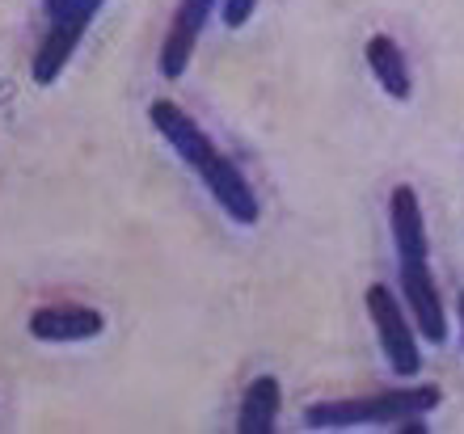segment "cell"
Instances as JSON below:
<instances>
[{
    "label": "cell",
    "instance_id": "6da1fadb",
    "mask_svg": "<svg viewBox=\"0 0 464 434\" xmlns=\"http://www.w3.org/2000/svg\"><path fill=\"white\" fill-rule=\"evenodd\" d=\"M148 119H152V127L160 131V140L203 178V186L211 190V198L220 203V211L232 224H257L262 207H257V194L249 190L245 173L224 157L220 148L211 144L208 135H203V127H198L178 101H169V97L152 101V106H148Z\"/></svg>",
    "mask_w": 464,
    "mask_h": 434
},
{
    "label": "cell",
    "instance_id": "7a4b0ae2",
    "mask_svg": "<svg viewBox=\"0 0 464 434\" xmlns=\"http://www.w3.org/2000/svg\"><path fill=\"white\" fill-rule=\"evenodd\" d=\"M389 224H392V245H397V275H401L405 308L414 316L418 333L435 346L448 342V316H443V300L430 275V241H427V219H422V203H418L414 186H397L389 194Z\"/></svg>",
    "mask_w": 464,
    "mask_h": 434
},
{
    "label": "cell",
    "instance_id": "3957f363",
    "mask_svg": "<svg viewBox=\"0 0 464 434\" xmlns=\"http://www.w3.org/2000/svg\"><path fill=\"white\" fill-rule=\"evenodd\" d=\"M443 400L440 384H418V388H389V392H367V397L346 400H317L304 413L313 430H351V426H397L405 418H427Z\"/></svg>",
    "mask_w": 464,
    "mask_h": 434
},
{
    "label": "cell",
    "instance_id": "277c9868",
    "mask_svg": "<svg viewBox=\"0 0 464 434\" xmlns=\"http://www.w3.org/2000/svg\"><path fill=\"white\" fill-rule=\"evenodd\" d=\"M367 316L380 333V346H384V359L397 375H418L422 371V354H418V338L410 321H405V308L397 300V291L384 287V283H372L367 287Z\"/></svg>",
    "mask_w": 464,
    "mask_h": 434
},
{
    "label": "cell",
    "instance_id": "5b68a950",
    "mask_svg": "<svg viewBox=\"0 0 464 434\" xmlns=\"http://www.w3.org/2000/svg\"><path fill=\"white\" fill-rule=\"evenodd\" d=\"M89 22H93V13H89V9L51 17V30L43 34V43H38V51H34V60H30V76H34V85H55V81H60V72L68 68V60L76 55L81 38H85Z\"/></svg>",
    "mask_w": 464,
    "mask_h": 434
},
{
    "label": "cell",
    "instance_id": "8992f818",
    "mask_svg": "<svg viewBox=\"0 0 464 434\" xmlns=\"http://www.w3.org/2000/svg\"><path fill=\"white\" fill-rule=\"evenodd\" d=\"M211 9H216V0H182L178 5L169 30H165V43H160V76L165 81H178L190 68V55H195V43L208 25Z\"/></svg>",
    "mask_w": 464,
    "mask_h": 434
},
{
    "label": "cell",
    "instance_id": "52a82bcc",
    "mask_svg": "<svg viewBox=\"0 0 464 434\" xmlns=\"http://www.w3.org/2000/svg\"><path fill=\"white\" fill-rule=\"evenodd\" d=\"M102 329H106V316L85 304H47L30 313V333L38 342H89L102 338Z\"/></svg>",
    "mask_w": 464,
    "mask_h": 434
},
{
    "label": "cell",
    "instance_id": "ba28073f",
    "mask_svg": "<svg viewBox=\"0 0 464 434\" xmlns=\"http://www.w3.org/2000/svg\"><path fill=\"white\" fill-rule=\"evenodd\" d=\"M367 68L372 76L380 81V89L392 97V101H405L410 97V60H405V51L397 47V38L389 34H372L367 38Z\"/></svg>",
    "mask_w": 464,
    "mask_h": 434
},
{
    "label": "cell",
    "instance_id": "9c48e42d",
    "mask_svg": "<svg viewBox=\"0 0 464 434\" xmlns=\"http://www.w3.org/2000/svg\"><path fill=\"white\" fill-rule=\"evenodd\" d=\"M279 405H283V388L275 375H257L254 384L245 388L241 413H237V430L241 434H270L279 422Z\"/></svg>",
    "mask_w": 464,
    "mask_h": 434
},
{
    "label": "cell",
    "instance_id": "30bf717a",
    "mask_svg": "<svg viewBox=\"0 0 464 434\" xmlns=\"http://www.w3.org/2000/svg\"><path fill=\"white\" fill-rule=\"evenodd\" d=\"M254 9H257V0H224V25H228V30H241V25L254 17Z\"/></svg>",
    "mask_w": 464,
    "mask_h": 434
},
{
    "label": "cell",
    "instance_id": "8fae6325",
    "mask_svg": "<svg viewBox=\"0 0 464 434\" xmlns=\"http://www.w3.org/2000/svg\"><path fill=\"white\" fill-rule=\"evenodd\" d=\"M43 5H47V17H63V13H76V9L98 13L106 0H43Z\"/></svg>",
    "mask_w": 464,
    "mask_h": 434
},
{
    "label": "cell",
    "instance_id": "7c38bea8",
    "mask_svg": "<svg viewBox=\"0 0 464 434\" xmlns=\"http://www.w3.org/2000/svg\"><path fill=\"white\" fill-rule=\"evenodd\" d=\"M397 430L401 434H427V426H422V418H405V422H397Z\"/></svg>",
    "mask_w": 464,
    "mask_h": 434
},
{
    "label": "cell",
    "instance_id": "4fadbf2b",
    "mask_svg": "<svg viewBox=\"0 0 464 434\" xmlns=\"http://www.w3.org/2000/svg\"><path fill=\"white\" fill-rule=\"evenodd\" d=\"M460 329H464V291H460Z\"/></svg>",
    "mask_w": 464,
    "mask_h": 434
}]
</instances>
